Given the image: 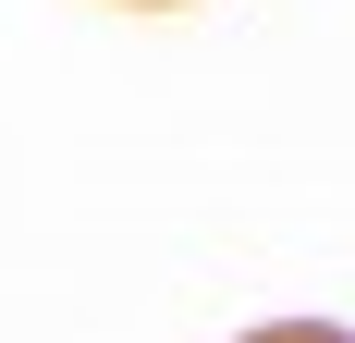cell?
<instances>
[{
    "label": "cell",
    "mask_w": 355,
    "mask_h": 343,
    "mask_svg": "<svg viewBox=\"0 0 355 343\" xmlns=\"http://www.w3.org/2000/svg\"><path fill=\"white\" fill-rule=\"evenodd\" d=\"M135 12H172V0H135Z\"/></svg>",
    "instance_id": "cell-2"
},
{
    "label": "cell",
    "mask_w": 355,
    "mask_h": 343,
    "mask_svg": "<svg viewBox=\"0 0 355 343\" xmlns=\"http://www.w3.org/2000/svg\"><path fill=\"white\" fill-rule=\"evenodd\" d=\"M233 343H355V331H331V319H257V331H233Z\"/></svg>",
    "instance_id": "cell-1"
}]
</instances>
